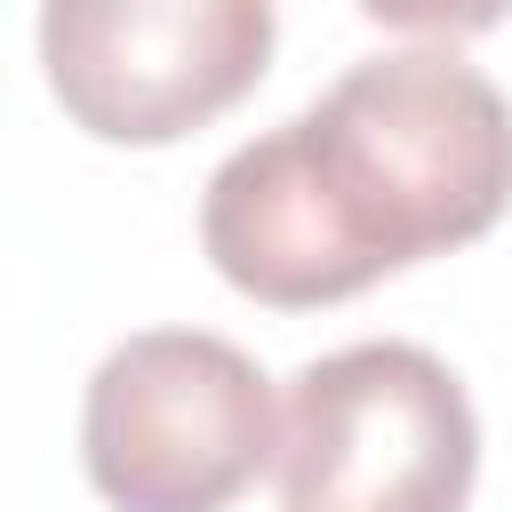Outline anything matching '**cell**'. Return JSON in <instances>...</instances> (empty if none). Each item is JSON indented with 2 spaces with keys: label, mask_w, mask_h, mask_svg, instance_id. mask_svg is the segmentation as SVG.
Segmentation results:
<instances>
[{
  "label": "cell",
  "mask_w": 512,
  "mask_h": 512,
  "mask_svg": "<svg viewBox=\"0 0 512 512\" xmlns=\"http://www.w3.org/2000/svg\"><path fill=\"white\" fill-rule=\"evenodd\" d=\"M272 448V376L208 328H144L112 344L80 400V464L112 512H224L272 472Z\"/></svg>",
  "instance_id": "3"
},
{
  "label": "cell",
  "mask_w": 512,
  "mask_h": 512,
  "mask_svg": "<svg viewBox=\"0 0 512 512\" xmlns=\"http://www.w3.org/2000/svg\"><path fill=\"white\" fill-rule=\"evenodd\" d=\"M512 208V96L456 48H376L304 112L232 144L200 192L224 288L320 312L472 248Z\"/></svg>",
  "instance_id": "1"
},
{
  "label": "cell",
  "mask_w": 512,
  "mask_h": 512,
  "mask_svg": "<svg viewBox=\"0 0 512 512\" xmlns=\"http://www.w3.org/2000/svg\"><path fill=\"white\" fill-rule=\"evenodd\" d=\"M472 480L480 416L440 352L368 336L288 376L272 448L280 512H464Z\"/></svg>",
  "instance_id": "2"
},
{
  "label": "cell",
  "mask_w": 512,
  "mask_h": 512,
  "mask_svg": "<svg viewBox=\"0 0 512 512\" xmlns=\"http://www.w3.org/2000/svg\"><path fill=\"white\" fill-rule=\"evenodd\" d=\"M264 0H48L40 72L64 120L96 144H176L224 120L272 64Z\"/></svg>",
  "instance_id": "4"
}]
</instances>
